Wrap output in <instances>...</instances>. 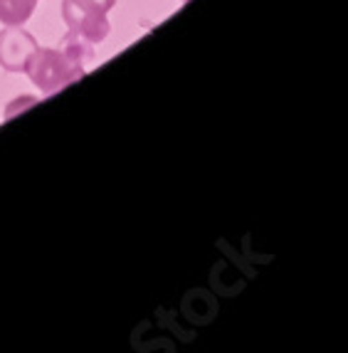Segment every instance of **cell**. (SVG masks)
Here are the masks:
<instances>
[{
  "instance_id": "cell-1",
  "label": "cell",
  "mask_w": 348,
  "mask_h": 353,
  "mask_svg": "<svg viewBox=\"0 0 348 353\" xmlns=\"http://www.w3.org/2000/svg\"><path fill=\"white\" fill-rule=\"evenodd\" d=\"M25 72H28V77L32 79L35 87H40L42 92L50 94V92L65 89L67 84L77 82L79 77H84V65L70 59L65 52L37 48L32 52V57L28 59Z\"/></svg>"
},
{
  "instance_id": "cell-4",
  "label": "cell",
  "mask_w": 348,
  "mask_h": 353,
  "mask_svg": "<svg viewBox=\"0 0 348 353\" xmlns=\"http://www.w3.org/2000/svg\"><path fill=\"white\" fill-rule=\"evenodd\" d=\"M37 0H0V23L25 25L35 10Z\"/></svg>"
},
{
  "instance_id": "cell-2",
  "label": "cell",
  "mask_w": 348,
  "mask_h": 353,
  "mask_svg": "<svg viewBox=\"0 0 348 353\" xmlns=\"http://www.w3.org/2000/svg\"><path fill=\"white\" fill-rule=\"evenodd\" d=\"M62 18L70 25V32L84 37L92 45H96L109 35L107 10L92 3V0H65L62 3Z\"/></svg>"
},
{
  "instance_id": "cell-3",
  "label": "cell",
  "mask_w": 348,
  "mask_h": 353,
  "mask_svg": "<svg viewBox=\"0 0 348 353\" xmlns=\"http://www.w3.org/2000/svg\"><path fill=\"white\" fill-rule=\"evenodd\" d=\"M35 50V37L25 32L20 25H8V30L0 32V67H6L8 72L25 70Z\"/></svg>"
}]
</instances>
